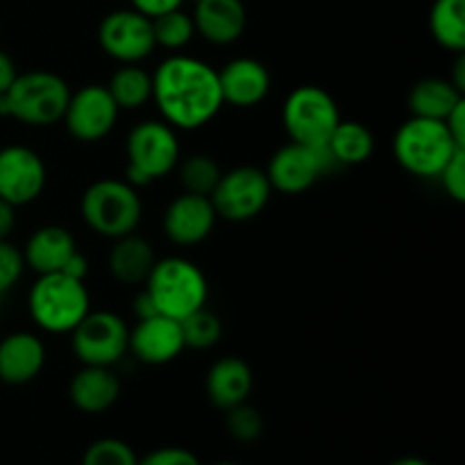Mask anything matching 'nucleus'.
<instances>
[{"label": "nucleus", "instance_id": "30", "mask_svg": "<svg viewBox=\"0 0 465 465\" xmlns=\"http://www.w3.org/2000/svg\"><path fill=\"white\" fill-rule=\"evenodd\" d=\"M182 336H184V345L191 350H209L221 341L223 336V322L216 313L207 312V309H198V312L189 313L180 321Z\"/></svg>", "mask_w": 465, "mask_h": 465}, {"label": "nucleus", "instance_id": "21", "mask_svg": "<svg viewBox=\"0 0 465 465\" xmlns=\"http://www.w3.org/2000/svg\"><path fill=\"white\" fill-rule=\"evenodd\" d=\"M252 368L239 357H223L209 368L204 389H207L209 400L218 409L236 407V404L248 402V395L252 393Z\"/></svg>", "mask_w": 465, "mask_h": 465}, {"label": "nucleus", "instance_id": "15", "mask_svg": "<svg viewBox=\"0 0 465 465\" xmlns=\"http://www.w3.org/2000/svg\"><path fill=\"white\" fill-rule=\"evenodd\" d=\"M218 216L207 195L182 193L163 212V232L175 245H198L213 232Z\"/></svg>", "mask_w": 465, "mask_h": 465}, {"label": "nucleus", "instance_id": "43", "mask_svg": "<svg viewBox=\"0 0 465 465\" xmlns=\"http://www.w3.org/2000/svg\"><path fill=\"white\" fill-rule=\"evenodd\" d=\"M389 465H431V463H427L425 459H418V457H404V459H398V461H393Z\"/></svg>", "mask_w": 465, "mask_h": 465}, {"label": "nucleus", "instance_id": "31", "mask_svg": "<svg viewBox=\"0 0 465 465\" xmlns=\"http://www.w3.org/2000/svg\"><path fill=\"white\" fill-rule=\"evenodd\" d=\"M82 465H139V457L125 440L100 439L86 448Z\"/></svg>", "mask_w": 465, "mask_h": 465}, {"label": "nucleus", "instance_id": "7", "mask_svg": "<svg viewBox=\"0 0 465 465\" xmlns=\"http://www.w3.org/2000/svg\"><path fill=\"white\" fill-rule=\"evenodd\" d=\"M127 184L134 189L171 175L180 163L175 127L163 121H141L127 134Z\"/></svg>", "mask_w": 465, "mask_h": 465}, {"label": "nucleus", "instance_id": "36", "mask_svg": "<svg viewBox=\"0 0 465 465\" xmlns=\"http://www.w3.org/2000/svg\"><path fill=\"white\" fill-rule=\"evenodd\" d=\"M132 9L141 12L148 18H157L162 14L173 12V9H180L184 5V0H130Z\"/></svg>", "mask_w": 465, "mask_h": 465}, {"label": "nucleus", "instance_id": "24", "mask_svg": "<svg viewBox=\"0 0 465 465\" xmlns=\"http://www.w3.org/2000/svg\"><path fill=\"white\" fill-rule=\"evenodd\" d=\"M463 94L443 77H425L409 91V112L418 118L445 121L454 107L461 103Z\"/></svg>", "mask_w": 465, "mask_h": 465}, {"label": "nucleus", "instance_id": "23", "mask_svg": "<svg viewBox=\"0 0 465 465\" xmlns=\"http://www.w3.org/2000/svg\"><path fill=\"white\" fill-rule=\"evenodd\" d=\"M154 262L157 259H154L153 245L143 236H136L132 232L121 239H114L112 252H109V272L121 284L134 286L148 280Z\"/></svg>", "mask_w": 465, "mask_h": 465}, {"label": "nucleus", "instance_id": "35", "mask_svg": "<svg viewBox=\"0 0 465 465\" xmlns=\"http://www.w3.org/2000/svg\"><path fill=\"white\" fill-rule=\"evenodd\" d=\"M139 465H200V461L184 448H159L139 459Z\"/></svg>", "mask_w": 465, "mask_h": 465}, {"label": "nucleus", "instance_id": "4", "mask_svg": "<svg viewBox=\"0 0 465 465\" xmlns=\"http://www.w3.org/2000/svg\"><path fill=\"white\" fill-rule=\"evenodd\" d=\"M145 291L162 316L182 321L207 304L209 284L204 272L184 257H166L154 262Z\"/></svg>", "mask_w": 465, "mask_h": 465}, {"label": "nucleus", "instance_id": "18", "mask_svg": "<svg viewBox=\"0 0 465 465\" xmlns=\"http://www.w3.org/2000/svg\"><path fill=\"white\" fill-rule=\"evenodd\" d=\"M195 35L213 45H230L243 36L248 12L243 0H198L193 9Z\"/></svg>", "mask_w": 465, "mask_h": 465}, {"label": "nucleus", "instance_id": "13", "mask_svg": "<svg viewBox=\"0 0 465 465\" xmlns=\"http://www.w3.org/2000/svg\"><path fill=\"white\" fill-rule=\"evenodd\" d=\"M118 112L121 109L109 95L107 86L86 84L77 89L75 94H71L62 121L66 123L68 132L77 141L95 143V141H103L116 127Z\"/></svg>", "mask_w": 465, "mask_h": 465}, {"label": "nucleus", "instance_id": "45", "mask_svg": "<svg viewBox=\"0 0 465 465\" xmlns=\"http://www.w3.org/2000/svg\"><path fill=\"white\" fill-rule=\"evenodd\" d=\"M193 3H198V0H193Z\"/></svg>", "mask_w": 465, "mask_h": 465}, {"label": "nucleus", "instance_id": "12", "mask_svg": "<svg viewBox=\"0 0 465 465\" xmlns=\"http://www.w3.org/2000/svg\"><path fill=\"white\" fill-rule=\"evenodd\" d=\"M331 168H339L331 159V154L327 153V148H312V145L302 143H286L277 150L271 157L268 163V182H271L272 191H280V193H304L307 189H312L322 175L331 171Z\"/></svg>", "mask_w": 465, "mask_h": 465}, {"label": "nucleus", "instance_id": "14", "mask_svg": "<svg viewBox=\"0 0 465 465\" xmlns=\"http://www.w3.org/2000/svg\"><path fill=\"white\" fill-rule=\"evenodd\" d=\"M48 171L39 154L25 145L0 148V198L14 207L30 204L44 193Z\"/></svg>", "mask_w": 465, "mask_h": 465}, {"label": "nucleus", "instance_id": "6", "mask_svg": "<svg viewBox=\"0 0 465 465\" xmlns=\"http://www.w3.org/2000/svg\"><path fill=\"white\" fill-rule=\"evenodd\" d=\"M457 145L443 121L411 116L398 127L393 139V154L400 166L416 177H439L445 163L452 159Z\"/></svg>", "mask_w": 465, "mask_h": 465}, {"label": "nucleus", "instance_id": "11", "mask_svg": "<svg viewBox=\"0 0 465 465\" xmlns=\"http://www.w3.org/2000/svg\"><path fill=\"white\" fill-rule=\"evenodd\" d=\"M98 44L118 64H139L154 53L153 18L136 9H114L100 21Z\"/></svg>", "mask_w": 465, "mask_h": 465}, {"label": "nucleus", "instance_id": "19", "mask_svg": "<svg viewBox=\"0 0 465 465\" xmlns=\"http://www.w3.org/2000/svg\"><path fill=\"white\" fill-rule=\"evenodd\" d=\"M45 366V345L30 331H14L0 341V381L9 386L30 384Z\"/></svg>", "mask_w": 465, "mask_h": 465}, {"label": "nucleus", "instance_id": "16", "mask_svg": "<svg viewBox=\"0 0 465 465\" xmlns=\"http://www.w3.org/2000/svg\"><path fill=\"white\" fill-rule=\"evenodd\" d=\"M186 350L180 321L157 313L143 318L130 330V352L148 366H163L180 357Z\"/></svg>", "mask_w": 465, "mask_h": 465}, {"label": "nucleus", "instance_id": "25", "mask_svg": "<svg viewBox=\"0 0 465 465\" xmlns=\"http://www.w3.org/2000/svg\"><path fill=\"white\" fill-rule=\"evenodd\" d=\"M336 166H359L375 153V136L363 123L341 121L325 143Z\"/></svg>", "mask_w": 465, "mask_h": 465}, {"label": "nucleus", "instance_id": "8", "mask_svg": "<svg viewBox=\"0 0 465 465\" xmlns=\"http://www.w3.org/2000/svg\"><path fill=\"white\" fill-rule=\"evenodd\" d=\"M282 121L293 143L322 148L341 123V112L336 100L322 86L304 84L289 94Z\"/></svg>", "mask_w": 465, "mask_h": 465}, {"label": "nucleus", "instance_id": "41", "mask_svg": "<svg viewBox=\"0 0 465 465\" xmlns=\"http://www.w3.org/2000/svg\"><path fill=\"white\" fill-rule=\"evenodd\" d=\"M132 312H134L136 321H143V318H150V316H157V307H154L153 298L148 295V291H141L139 295L134 298V302H132Z\"/></svg>", "mask_w": 465, "mask_h": 465}, {"label": "nucleus", "instance_id": "10", "mask_svg": "<svg viewBox=\"0 0 465 465\" xmlns=\"http://www.w3.org/2000/svg\"><path fill=\"white\" fill-rule=\"evenodd\" d=\"M272 186L266 171L257 166H236L223 173L216 189L209 195L218 218L232 223L252 221L271 203Z\"/></svg>", "mask_w": 465, "mask_h": 465}, {"label": "nucleus", "instance_id": "22", "mask_svg": "<svg viewBox=\"0 0 465 465\" xmlns=\"http://www.w3.org/2000/svg\"><path fill=\"white\" fill-rule=\"evenodd\" d=\"M71 402L84 413H103L116 404L121 395V380L107 366H82L73 375Z\"/></svg>", "mask_w": 465, "mask_h": 465}, {"label": "nucleus", "instance_id": "5", "mask_svg": "<svg viewBox=\"0 0 465 465\" xmlns=\"http://www.w3.org/2000/svg\"><path fill=\"white\" fill-rule=\"evenodd\" d=\"M80 213L95 234L104 239H121L139 227L143 203L139 191L125 180L104 177L82 193Z\"/></svg>", "mask_w": 465, "mask_h": 465}, {"label": "nucleus", "instance_id": "2", "mask_svg": "<svg viewBox=\"0 0 465 465\" xmlns=\"http://www.w3.org/2000/svg\"><path fill=\"white\" fill-rule=\"evenodd\" d=\"M71 94L68 82L53 71L18 73L0 95V116L30 127H50L62 123Z\"/></svg>", "mask_w": 465, "mask_h": 465}, {"label": "nucleus", "instance_id": "9", "mask_svg": "<svg viewBox=\"0 0 465 465\" xmlns=\"http://www.w3.org/2000/svg\"><path fill=\"white\" fill-rule=\"evenodd\" d=\"M71 336L73 354L82 366L114 368L130 352V327L114 312H89Z\"/></svg>", "mask_w": 465, "mask_h": 465}, {"label": "nucleus", "instance_id": "1", "mask_svg": "<svg viewBox=\"0 0 465 465\" xmlns=\"http://www.w3.org/2000/svg\"><path fill=\"white\" fill-rule=\"evenodd\" d=\"M153 100L162 121L175 130H198L223 107L218 71L189 54L163 59L153 73Z\"/></svg>", "mask_w": 465, "mask_h": 465}, {"label": "nucleus", "instance_id": "33", "mask_svg": "<svg viewBox=\"0 0 465 465\" xmlns=\"http://www.w3.org/2000/svg\"><path fill=\"white\" fill-rule=\"evenodd\" d=\"M25 262L23 252L9 241H0V295L9 293L21 282Z\"/></svg>", "mask_w": 465, "mask_h": 465}, {"label": "nucleus", "instance_id": "20", "mask_svg": "<svg viewBox=\"0 0 465 465\" xmlns=\"http://www.w3.org/2000/svg\"><path fill=\"white\" fill-rule=\"evenodd\" d=\"M23 262L36 275L45 272H62L68 259L77 252V243L71 232L62 225H44L27 239Z\"/></svg>", "mask_w": 465, "mask_h": 465}, {"label": "nucleus", "instance_id": "26", "mask_svg": "<svg viewBox=\"0 0 465 465\" xmlns=\"http://www.w3.org/2000/svg\"><path fill=\"white\" fill-rule=\"evenodd\" d=\"M430 30L436 44L452 53L465 48V0H434L430 12Z\"/></svg>", "mask_w": 465, "mask_h": 465}, {"label": "nucleus", "instance_id": "38", "mask_svg": "<svg viewBox=\"0 0 465 465\" xmlns=\"http://www.w3.org/2000/svg\"><path fill=\"white\" fill-rule=\"evenodd\" d=\"M62 272L64 275L73 277V280L84 282L86 275H89V259H86L82 252H75L71 259H68L66 266L62 268Z\"/></svg>", "mask_w": 465, "mask_h": 465}, {"label": "nucleus", "instance_id": "17", "mask_svg": "<svg viewBox=\"0 0 465 465\" xmlns=\"http://www.w3.org/2000/svg\"><path fill=\"white\" fill-rule=\"evenodd\" d=\"M223 104L236 109L257 107L271 91V73L252 57H236L218 71Z\"/></svg>", "mask_w": 465, "mask_h": 465}, {"label": "nucleus", "instance_id": "37", "mask_svg": "<svg viewBox=\"0 0 465 465\" xmlns=\"http://www.w3.org/2000/svg\"><path fill=\"white\" fill-rule=\"evenodd\" d=\"M443 123L448 125L450 134H452V139L457 141V145L465 148V100H461V103L450 112V116L445 118Z\"/></svg>", "mask_w": 465, "mask_h": 465}, {"label": "nucleus", "instance_id": "29", "mask_svg": "<svg viewBox=\"0 0 465 465\" xmlns=\"http://www.w3.org/2000/svg\"><path fill=\"white\" fill-rule=\"evenodd\" d=\"M153 32L154 44L162 45L166 50H182L191 44L195 36L193 16L186 14L184 9H173V12L162 14V16L153 18Z\"/></svg>", "mask_w": 465, "mask_h": 465}, {"label": "nucleus", "instance_id": "32", "mask_svg": "<svg viewBox=\"0 0 465 465\" xmlns=\"http://www.w3.org/2000/svg\"><path fill=\"white\" fill-rule=\"evenodd\" d=\"M227 431L241 443H252L263 431L262 413L248 402L227 409Z\"/></svg>", "mask_w": 465, "mask_h": 465}, {"label": "nucleus", "instance_id": "39", "mask_svg": "<svg viewBox=\"0 0 465 465\" xmlns=\"http://www.w3.org/2000/svg\"><path fill=\"white\" fill-rule=\"evenodd\" d=\"M16 75H18V71H16V64H14V59L9 57L5 50H0V95H3L5 91L14 84Z\"/></svg>", "mask_w": 465, "mask_h": 465}, {"label": "nucleus", "instance_id": "42", "mask_svg": "<svg viewBox=\"0 0 465 465\" xmlns=\"http://www.w3.org/2000/svg\"><path fill=\"white\" fill-rule=\"evenodd\" d=\"M450 82H452V84L457 86L461 94H465V57H463V53H459V59H457V64H454V73H452V77H450Z\"/></svg>", "mask_w": 465, "mask_h": 465}, {"label": "nucleus", "instance_id": "34", "mask_svg": "<svg viewBox=\"0 0 465 465\" xmlns=\"http://www.w3.org/2000/svg\"><path fill=\"white\" fill-rule=\"evenodd\" d=\"M443 184L445 193L457 203H465V150H457L452 154L440 175L436 177Z\"/></svg>", "mask_w": 465, "mask_h": 465}, {"label": "nucleus", "instance_id": "27", "mask_svg": "<svg viewBox=\"0 0 465 465\" xmlns=\"http://www.w3.org/2000/svg\"><path fill=\"white\" fill-rule=\"evenodd\" d=\"M107 91L121 112L123 109L132 112L153 100V75L139 64H121V68L109 80Z\"/></svg>", "mask_w": 465, "mask_h": 465}, {"label": "nucleus", "instance_id": "44", "mask_svg": "<svg viewBox=\"0 0 465 465\" xmlns=\"http://www.w3.org/2000/svg\"><path fill=\"white\" fill-rule=\"evenodd\" d=\"M216 465H236V463H227V461H223V463H216Z\"/></svg>", "mask_w": 465, "mask_h": 465}, {"label": "nucleus", "instance_id": "3", "mask_svg": "<svg viewBox=\"0 0 465 465\" xmlns=\"http://www.w3.org/2000/svg\"><path fill=\"white\" fill-rule=\"evenodd\" d=\"M27 312L36 327L48 334H71L91 312L89 291L84 282L64 272H45L36 277L27 293Z\"/></svg>", "mask_w": 465, "mask_h": 465}, {"label": "nucleus", "instance_id": "40", "mask_svg": "<svg viewBox=\"0 0 465 465\" xmlns=\"http://www.w3.org/2000/svg\"><path fill=\"white\" fill-rule=\"evenodd\" d=\"M16 227V207L0 198V241H7Z\"/></svg>", "mask_w": 465, "mask_h": 465}, {"label": "nucleus", "instance_id": "28", "mask_svg": "<svg viewBox=\"0 0 465 465\" xmlns=\"http://www.w3.org/2000/svg\"><path fill=\"white\" fill-rule=\"evenodd\" d=\"M177 166H180V182L186 193L207 195V198L213 193V189H216L218 180L223 175L216 159L203 153L191 154V157H186Z\"/></svg>", "mask_w": 465, "mask_h": 465}]
</instances>
